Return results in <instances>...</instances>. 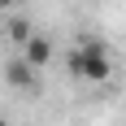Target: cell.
Masks as SVG:
<instances>
[{
  "instance_id": "cell-5",
  "label": "cell",
  "mask_w": 126,
  "mask_h": 126,
  "mask_svg": "<svg viewBox=\"0 0 126 126\" xmlns=\"http://www.w3.org/2000/svg\"><path fill=\"white\" fill-rule=\"evenodd\" d=\"M0 9H4V13H13V9H17V0H0Z\"/></svg>"
},
{
  "instance_id": "cell-1",
  "label": "cell",
  "mask_w": 126,
  "mask_h": 126,
  "mask_svg": "<svg viewBox=\"0 0 126 126\" xmlns=\"http://www.w3.org/2000/svg\"><path fill=\"white\" fill-rule=\"evenodd\" d=\"M70 74L74 78H87V83H104L113 74V61H109V48L100 39H83L74 52H70Z\"/></svg>"
},
{
  "instance_id": "cell-4",
  "label": "cell",
  "mask_w": 126,
  "mask_h": 126,
  "mask_svg": "<svg viewBox=\"0 0 126 126\" xmlns=\"http://www.w3.org/2000/svg\"><path fill=\"white\" fill-rule=\"evenodd\" d=\"M4 31H9V39L17 44V52L35 39V31H31V22H26V17H9V22H4Z\"/></svg>"
},
{
  "instance_id": "cell-3",
  "label": "cell",
  "mask_w": 126,
  "mask_h": 126,
  "mask_svg": "<svg viewBox=\"0 0 126 126\" xmlns=\"http://www.w3.org/2000/svg\"><path fill=\"white\" fill-rule=\"evenodd\" d=\"M17 57H22V61H31L35 70H44V65L52 61V39H44V35H35V39H31V44H26L22 52H17Z\"/></svg>"
},
{
  "instance_id": "cell-2",
  "label": "cell",
  "mask_w": 126,
  "mask_h": 126,
  "mask_svg": "<svg viewBox=\"0 0 126 126\" xmlns=\"http://www.w3.org/2000/svg\"><path fill=\"white\" fill-rule=\"evenodd\" d=\"M4 78H9L13 87H22V91H39V70L31 61H22V57H13V61L4 65Z\"/></svg>"
},
{
  "instance_id": "cell-7",
  "label": "cell",
  "mask_w": 126,
  "mask_h": 126,
  "mask_svg": "<svg viewBox=\"0 0 126 126\" xmlns=\"http://www.w3.org/2000/svg\"><path fill=\"white\" fill-rule=\"evenodd\" d=\"M0 126H4V122H0Z\"/></svg>"
},
{
  "instance_id": "cell-6",
  "label": "cell",
  "mask_w": 126,
  "mask_h": 126,
  "mask_svg": "<svg viewBox=\"0 0 126 126\" xmlns=\"http://www.w3.org/2000/svg\"><path fill=\"white\" fill-rule=\"evenodd\" d=\"M0 26H4V9H0Z\"/></svg>"
}]
</instances>
